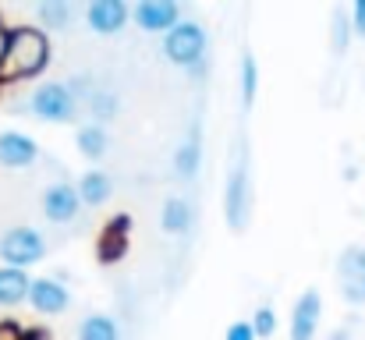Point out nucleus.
Masks as SVG:
<instances>
[{
	"mask_svg": "<svg viewBox=\"0 0 365 340\" xmlns=\"http://www.w3.org/2000/svg\"><path fill=\"white\" fill-rule=\"evenodd\" d=\"M160 227H163V234H170V237H185V234L195 227V206H192V199L170 195V199L163 202V210H160Z\"/></svg>",
	"mask_w": 365,
	"mask_h": 340,
	"instance_id": "nucleus-14",
	"label": "nucleus"
},
{
	"mask_svg": "<svg viewBox=\"0 0 365 340\" xmlns=\"http://www.w3.org/2000/svg\"><path fill=\"white\" fill-rule=\"evenodd\" d=\"M131 21L142 29V32H160L167 36L174 25L185 21V7L178 0H138L131 7Z\"/></svg>",
	"mask_w": 365,
	"mask_h": 340,
	"instance_id": "nucleus-7",
	"label": "nucleus"
},
{
	"mask_svg": "<svg viewBox=\"0 0 365 340\" xmlns=\"http://www.w3.org/2000/svg\"><path fill=\"white\" fill-rule=\"evenodd\" d=\"M224 340H259V337H255V330H252V323H248V319H235V323L227 326Z\"/></svg>",
	"mask_w": 365,
	"mask_h": 340,
	"instance_id": "nucleus-27",
	"label": "nucleus"
},
{
	"mask_svg": "<svg viewBox=\"0 0 365 340\" xmlns=\"http://www.w3.org/2000/svg\"><path fill=\"white\" fill-rule=\"evenodd\" d=\"M160 50H163V57H167L170 64L192 71V68H199V64L210 61V57H206V53H210V32H206L199 21L185 18L181 25H174V29L163 36Z\"/></svg>",
	"mask_w": 365,
	"mask_h": 340,
	"instance_id": "nucleus-3",
	"label": "nucleus"
},
{
	"mask_svg": "<svg viewBox=\"0 0 365 340\" xmlns=\"http://www.w3.org/2000/svg\"><path fill=\"white\" fill-rule=\"evenodd\" d=\"M29 291H32V277L25 269L0 266V309H14L29 302Z\"/></svg>",
	"mask_w": 365,
	"mask_h": 340,
	"instance_id": "nucleus-15",
	"label": "nucleus"
},
{
	"mask_svg": "<svg viewBox=\"0 0 365 340\" xmlns=\"http://www.w3.org/2000/svg\"><path fill=\"white\" fill-rule=\"evenodd\" d=\"M330 340H351V330H348V326H344V330H334Z\"/></svg>",
	"mask_w": 365,
	"mask_h": 340,
	"instance_id": "nucleus-30",
	"label": "nucleus"
},
{
	"mask_svg": "<svg viewBox=\"0 0 365 340\" xmlns=\"http://www.w3.org/2000/svg\"><path fill=\"white\" fill-rule=\"evenodd\" d=\"M319 319H323V294L316 287H305L291 309V340H316L319 334Z\"/></svg>",
	"mask_w": 365,
	"mask_h": 340,
	"instance_id": "nucleus-9",
	"label": "nucleus"
},
{
	"mask_svg": "<svg viewBox=\"0 0 365 340\" xmlns=\"http://www.w3.org/2000/svg\"><path fill=\"white\" fill-rule=\"evenodd\" d=\"M78 340H121V326L103 316V312H93L78 323Z\"/></svg>",
	"mask_w": 365,
	"mask_h": 340,
	"instance_id": "nucleus-22",
	"label": "nucleus"
},
{
	"mask_svg": "<svg viewBox=\"0 0 365 340\" xmlns=\"http://www.w3.org/2000/svg\"><path fill=\"white\" fill-rule=\"evenodd\" d=\"M32 14H36L39 29H53V32H68L71 21H75L71 0H39V4L32 7Z\"/></svg>",
	"mask_w": 365,
	"mask_h": 340,
	"instance_id": "nucleus-16",
	"label": "nucleus"
},
{
	"mask_svg": "<svg viewBox=\"0 0 365 340\" xmlns=\"http://www.w3.org/2000/svg\"><path fill=\"white\" fill-rule=\"evenodd\" d=\"M78 195H82V206L96 210V206H103L114 195V177L103 174V170H86L78 177Z\"/></svg>",
	"mask_w": 365,
	"mask_h": 340,
	"instance_id": "nucleus-17",
	"label": "nucleus"
},
{
	"mask_svg": "<svg viewBox=\"0 0 365 340\" xmlns=\"http://www.w3.org/2000/svg\"><path fill=\"white\" fill-rule=\"evenodd\" d=\"M39 160V145L25 131H0V163L7 170H25Z\"/></svg>",
	"mask_w": 365,
	"mask_h": 340,
	"instance_id": "nucleus-13",
	"label": "nucleus"
},
{
	"mask_svg": "<svg viewBox=\"0 0 365 340\" xmlns=\"http://www.w3.org/2000/svg\"><path fill=\"white\" fill-rule=\"evenodd\" d=\"M0 340H46V334H43V330H25V326L4 319V323H0Z\"/></svg>",
	"mask_w": 365,
	"mask_h": 340,
	"instance_id": "nucleus-26",
	"label": "nucleus"
},
{
	"mask_svg": "<svg viewBox=\"0 0 365 340\" xmlns=\"http://www.w3.org/2000/svg\"><path fill=\"white\" fill-rule=\"evenodd\" d=\"M86 110H89V117H93V124L107 128V124H110V120H118V113H121V96H118L114 89L100 86V89L93 93V100L86 103Z\"/></svg>",
	"mask_w": 365,
	"mask_h": 340,
	"instance_id": "nucleus-19",
	"label": "nucleus"
},
{
	"mask_svg": "<svg viewBox=\"0 0 365 340\" xmlns=\"http://www.w3.org/2000/svg\"><path fill=\"white\" fill-rule=\"evenodd\" d=\"M29 302H32V309H36L39 316H61V312H68L71 294H68V287L57 284L53 277H39V280H32Z\"/></svg>",
	"mask_w": 365,
	"mask_h": 340,
	"instance_id": "nucleus-12",
	"label": "nucleus"
},
{
	"mask_svg": "<svg viewBox=\"0 0 365 340\" xmlns=\"http://www.w3.org/2000/svg\"><path fill=\"white\" fill-rule=\"evenodd\" d=\"M82 213V195H78V185L71 181H53L46 192H43V217L50 224H75Z\"/></svg>",
	"mask_w": 365,
	"mask_h": 340,
	"instance_id": "nucleus-8",
	"label": "nucleus"
},
{
	"mask_svg": "<svg viewBox=\"0 0 365 340\" xmlns=\"http://www.w3.org/2000/svg\"><path fill=\"white\" fill-rule=\"evenodd\" d=\"M124 234H128V217H114L110 227H107V241L100 244V255H103V262H110L118 252L124 248Z\"/></svg>",
	"mask_w": 365,
	"mask_h": 340,
	"instance_id": "nucleus-23",
	"label": "nucleus"
},
{
	"mask_svg": "<svg viewBox=\"0 0 365 340\" xmlns=\"http://www.w3.org/2000/svg\"><path fill=\"white\" fill-rule=\"evenodd\" d=\"M238 86H242V113H252L255 96H259V64H255L252 50H245L242 53V64H238Z\"/></svg>",
	"mask_w": 365,
	"mask_h": 340,
	"instance_id": "nucleus-20",
	"label": "nucleus"
},
{
	"mask_svg": "<svg viewBox=\"0 0 365 340\" xmlns=\"http://www.w3.org/2000/svg\"><path fill=\"white\" fill-rule=\"evenodd\" d=\"M128 21H131V7L124 0H93L86 7V25L96 36H118Z\"/></svg>",
	"mask_w": 365,
	"mask_h": 340,
	"instance_id": "nucleus-10",
	"label": "nucleus"
},
{
	"mask_svg": "<svg viewBox=\"0 0 365 340\" xmlns=\"http://www.w3.org/2000/svg\"><path fill=\"white\" fill-rule=\"evenodd\" d=\"M50 64V39L43 29L32 25H11V46H7V61L0 68V82H21L39 75Z\"/></svg>",
	"mask_w": 365,
	"mask_h": 340,
	"instance_id": "nucleus-2",
	"label": "nucleus"
},
{
	"mask_svg": "<svg viewBox=\"0 0 365 340\" xmlns=\"http://www.w3.org/2000/svg\"><path fill=\"white\" fill-rule=\"evenodd\" d=\"M248 323H252V330H255V337L259 340H269L273 334H277V312H273L269 305H259L255 316H252Z\"/></svg>",
	"mask_w": 365,
	"mask_h": 340,
	"instance_id": "nucleus-24",
	"label": "nucleus"
},
{
	"mask_svg": "<svg viewBox=\"0 0 365 340\" xmlns=\"http://www.w3.org/2000/svg\"><path fill=\"white\" fill-rule=\"evenodd\" d=\"M25 110L46 124H71L78 117V103H75L68 82H46L25 100Z\"/></svg>",
	"mask_w": 365,
	"mask_h": 340,
	"instance_id": "nucleus-4",
	"label": "nucleus"
},
{
	"mask_svg": "<svg viewBox=\"0 0 365 340\" xmlns=\"http://www.w3.org/2000/svg\"><path fill=\"white\" fill-rule=\"evenodd\" d=\"M0 259H4V266L29 269L46 259V241L36 227H11L0 237Z\"/></svg>",
	"mask_w": 365,
	"mask_h": 340,
	"instance_id": "nucleus-5",
	"label": "nucleus"
},
{
	"mask_svg": "<svg viewBox=\"0 0 365 340\" xmlns=\"http://www.w3.org/2000/svg\"><path fill=\"white\" fill-rule=\"evenodd\" d=\"M75 145H78V153L86 160H103L110 153V135H107V128H100V124L89 120V124H82L75 131Z\"/></svg>",
	"mask_w": 365,
	"mask_h": 340,
	"instance_id": "nucleus-18",
	"label": "nucleus"
},
{
	"mask_svg": "<svg viewBox=\"0 0 365 340\" xmlns=\"http://www.w3.org/2000/svg\"><path fill=\"white\" fill-rule=\"evenodd\" d=\"M348 14H351V29H355V36H362L365 39V0H355Z\"/></svg>",
	"mask_w": 365,
	"mask_h": 340,
	"instance_id": "nucleus-28",
	"label": "nucleus"
},
{
	"mask_svg": "<svg viewBox=\"0 0 365 340\" xmlns=\"http://www.w3.org/2000/svg\"><path fill=\"white\" fill-rule=\"evenodd\" d=\"M351 39H355V29H351V14H348L344 7H334V14H330V53H334V57L341 61V57L348 53Z\"/></svg>",
	"mask_w": 365,
	"mask_h": 340,
	"instance_id": "nucleus-21",
	"label": "nucleus"
},
{
	"mask_svg": "<svg viewBox=\"0 0 365 340\" xmlns=\"http://www.w3.org/2000/svg\"><path fill=\"white\" fill-rule=\"evenodd\" d=\"M337 291L348 305H365V244H348L337 255Z\"/></svg>",
	"mask_w": 365,
	"mask_h": 340,
	"instance_id": "nucleus-6",
	"label": "nucleus"
},
{
	"mask_svg": "<svg viewBox=\"0 0 365 340\" xmlns=\"http://www.w3.org/2000/svg\"><path fill=\"white\" fill-rule=\"evenodd\" d=\"M68 89H71L75 103H78V107H86V103L93 100V93H96L100 86L93 82V75H75V78H68Z\"/></svg>",
	"mask_w": 365,
	"mask_h": 340,
	"instance_id": "nucleus-25",
	"label": "nucleus"
},
{
	"mask_svg": "<svg viewBox=\"0 0 365 340\" xmlns=\"http://www.w3.org/2000/svg\"><path fill=\"white\" fill-rule=\"evenodd\" d=\"M7 46H11V25L0 18V68H4V61H7Z\"/></svg>",
	"mask_w": 365,
	"mask_h": 340,
	"instance_id": "nucleus-29",
	"label": "nucleus"
},
{
	"mask_svg": "<svg viewBox=\"0 0 365 340\" xmlns=\"http://www.w3.org/2000/svg\"><path fill=\"white\" fill-rule=\"evenodd\" d=\"M252 145L248 135L238 131L227 153V181H224V220L235 234H245L252 224Z\"/></svg>",
	"mask_w": 365,
	"mask_h": 340,
	"instance_id": "nucleus-1",
	"label": "nucleus"
},
{
	"mask_svg": "<svg viewBox=\"0 0 365 340\" xmlns=\"http://www.w3.org/2000/svg\"><path fill=\"white\" fill-rule=\"evenodd\" d=\"M199 167H202V120L195 117L188 124L185 142L174 149V174H178V181H195Z\"/></svg>",
	"mask_w": 365,
	"mask_h": 340,
	"instance_id": "nucleus-11",
	"label": "nucleus"
}]
</instances>
